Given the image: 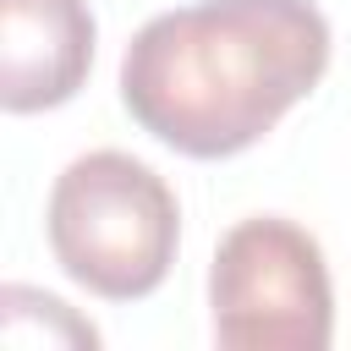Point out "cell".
<instances>
[{
  "instance_id": "6da1fadb",
  "label": "cell",
  "mask_w": 351,
  "mask_h": 351,
  "mask_svg": "<svg viewBox=\"0 0 351 351\" xmlns=\"http://www.w3.org/2000/svg\"><path fill=\"white\" fill-rule=\"evenodd\" d=\"M329 71V22L313 0H192L148 16L121 55V104L186 159L263 143Z\"/></svg>"
},
{
  "instance_id": "7a4b0ae2",
  "label": "cell",
  "mask_w": 351,
  "mask_h": 351,
  "mask_svg": "<svg viewBox=\"0 0 351 351\" xmlns=\"http://www.w3.org/2000/svg\"><path fill=\"white\" fill-rule=\"evenodd\" d=\"M44 236L82 291L104 302H143L176 263L181 208L159 170L121 148H93L55 176Z\"/></svg>"
},
{
  "instance_id": "3957f363",
  "label": "cell",
  "mask_w": 351,
  "mask_h": 351,
  "mask_svg": "<svg viewBox=\"0 0 351 351\" xmlns=\"http://www.w3.org/2000/svg\"><path fill=\"white\" fill-rule=\"evenodd\" d=\"M208 307L225 351H324L335 291L318 236L280 214L230 225L208 263Z\"/></svg>"
},
{
  "instance_id": "277c9868",
  "label": "cell",
  "mask_w": 351,
  "mask_h": 351,
  "mask_svg": "<svg viewBox=\"0 0 351 351\" xmlns=\"http://www.w3.org/2000/svg\"><path fill=\"white\" fill-rule=\"evenodd\" d=\"M88 0H0V104L5 115H38L88 82L93 66Z\"/></svg>"
}]
</instances>
